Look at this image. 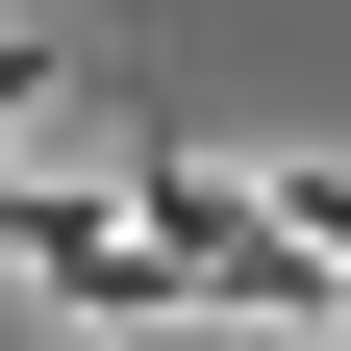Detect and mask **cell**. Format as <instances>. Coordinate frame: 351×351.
<instances>
[{
	"mask_svg": "<svg viewBox=\"0 0 351 351\" xmlns=\"http://www.w3.org/2000/svg\"><path fill=\"white\" fill-rule=\"evenodd\" d=\"M25 101H51V51H0V125H25Z\"/></svg>",
	"mask_w": 351,
	"mask_h": 351,
	"instance_id": "6da1fadb",
	"label": "cell"
}]
</instances>
